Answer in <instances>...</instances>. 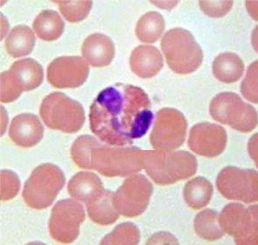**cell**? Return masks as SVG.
<instances>
[{
	"label": "cell",
	"mask_w": 258,
	"mask_h": 245,
	"mask_svg": "<svg viewBox=\"0 0 258 245\" xmlns=\"http://www.w3.org/2000/svg\"><path fill=\"white\" fill-rule=\"evenodd\" d=\"M151 108V99L142 88L118 83L100 92L93 101L90 130L108 145H131L148 132L153 120Z\"/></svg>",
	"instance_id": "6da1fadb"
},
{
	"label": "cell",
	"mask_w": 258,
	"mask_h": 245,
	"mask_svg": "<svg viewBox=\"0 0 258 245\" xmlns=\"http://www.w3.org/2000/svg\"><path fill=\"white\" fill-rule=\"evenodd\" d=\"M143 169L159 185H170L196 175L198 163L196 156L184 150L175 152L143 151Z\"/></svg>",
	"instance_id": "7a4b0ae2"
},
{
	"label": "cell",
	"mask_w": 258,
	"mask_h": 245,
	"mask_svg": "<svg viewBox=\"0 0 258 245\" xmlns=\"http://www.w3.org/2000/svg\"><path fill=\"white\" fill-rule=\"evenodd\" d=\"M161 48L170 69L178 74L194 73L202 65V47L192 33L185 29L169 30L162 38Z\"/></svg>",
	"instance_id": "3957f363"
},
{
	"label": "cell",
	"mask_w": 258,
	"mask_h": 245,
	"mask_svg": "<svg viewBox=\"0 0 258 245\" xmlns=\"http://www.w3.org/2000/svg\"><path fill=\"white\" fill-rule=\"evenodd\" d=\"M91 167L106 177L129 176L143 169V150L136 147L121 148L99 145L91 149Z\"/></svg>",
	"instance_id": "277c9868"
},
{
	"label": "cell",
	"mask_w": 258,
	"mask_h": 245,
	"mask_svg": "<svg viewBox=\"0 0 258 245\" xmlns=\"http://www.w3.org/2000/svg\"><path fill=\"white\" fill-rule=\"evenodd\" d=\"M65 182L64 173L58 166L52 163L38 166L25 183L24 201L32 209H46L52 205Z\"/></svg>",
	"instance_id": "5b68a950"
},
{
	"label": "cell",
	"mask_w": 258,
	"mask_h": 245,
	"mask_svg": "<svg viewBox=\"0 0 258 245\" xmlns=\"http://www.w3.org/2000/svg\"><path fill=\"white\" fill-rule=\"evenodd\" d=\"M40 114L49 129L66 134H75L85 123L82 104L60 92L50 93L41 102Z\"/></svg>",
	"instance_id": "8992f818"
},
{
	"label": "cell",
	"mask_w": 258,
	"mask_h": 245,
	"mask_svg": "<svg viewBox=\"0 0 258 245\" xmlns=\"http://www.w3.org/2000/svg\"><path fill=\"white\" fill-rule=\"evenodd\" d=\"M209 111L215 120L239 132H251L257 126V113L255 108L235 93L217 94L210 103Z\"/></svg>",
	"instance_id": "52a82bcc"
},
{
	"label": "cell",
	"mask_w": 258,
	"mask_h": 245,
	"mask_svg": "<svg viewBox=\"0 0 258 245\" xmlns=\"http://www.w3.org/2000/svg\"><path fill=\"white\" fill-rule=\"evenodd\" d=\"M43 79V67L36 60L33 59L17 60L10 69L1 73V102H13L23 92L36 89L41 85Z\"/></svg>",
	"instance_id": "ba28073f"
},
{
	"label": "cell",
	"mask_w": 258,
	"mask_h": 245,
	"mask_svg": "<svg viewBox=\"0 0 258 245\" xmlns=\"http://www.w3.org/2000/svg\"><path fill=\"white\" fill-rule=\"evenodd\" d=\"M219 224L237 244H257V206L230 203L222 209Z\"/></svg>",
	"instance_id": "9c48e42d"
},
{
	"label": "cell",
	"mask_w": 258,
	"mask_h": 245,
	"mask_svg": "<svg viewBox=\"0 0 258 245\" xmlns=\"http://www.w3.org/2000/svg\"><path fill=\"white\" fill-rule=\"evenodd\" d=\"M187 130V120L182 113L165 107L156 115L150 136L152 146L159 151L170 152L182 146Z\"/></svg>",
	"instance_id": "30bf717a"
},
{
	"label": "cell",
	"mask_w": 258,
	"mask_h": 245,
	"mask_svg": "<svg viewBox=\"0 0 258 245\" xmlns=\"http://www.w3.org/2000/svg\"><path fill=\"white\" fill-rule=\"evenodd\" d=\"M152 192L153 186L146 176H130L116 192H113V205L119 215L128 218L137 217L146 211Z\"/></svg>",
	"instance_id": "8fae6325"
},
{
	"label": "cell",
	"mask_w": 258,
	"mask_h": 245,
	"mask_svg": "<svg viewBox=\"0 0 258 245\" xmlns=\"http://www.w3.org/2000/svg\"><path fill=\"white\" fill-rule=\"evenodd\" d=\"M85 220L83 205L73 199H64L54 205L48 228L51 237L60 243H71L80 233V226Z\"/></svg>",
	"instance_id": "7c38bea8"
},
{
	"label": "cell",
	"mask_w": 258,
	"mask_h": 245,
	"mask_svg": "<svg viewBox=\"0 0 258 245\" xmlns=\"http://www.w3.org/2000/svg\"><path fill=\"white\" fill-rule=\"evenodd\" d=\"M258 175L253 169L227 167L219 173L216 186L228 200L252 203L258 200Z\"/></svg>",
	"instance_id": "4fadbf2b"
},
{
	"label": "cell",
	"mask_w": 258,
	"mask_h": 245,
	"mask_svg": "<svg viewBox=\"0 0 258 245\" xmlns=\"http://www.w3.org/2000/svg\"><path fill=\"white\" fill-rule=\"evenodd\" d=\"M90 67L79 56H63L53 60L47 67L46 78L55 88H76L86 81Z\"/></svg>",
	"instance_id": "5bb4252c"
},
{
	"label": "cell",
	"mask_w": 258,
	"mask_h": 245,
	"mask_svg": "<svg viewBox=\"0 0 258 245\" xmlns=\"http://www.w3.org/2000/svg\"><path fill=\"white\" fill-rule=\"evenodd\" d=\"M227 143L225 129L217 124L199 123L189 133V148L199 156L209 158L219 156L225 150Z\"/></svg>",
	"instance_id": "9a60e30c"
},
{
	"label": "cell",
	"mask_w": 258,
	"mask_h": 245,
	"mask_svg": "<svg viewBox=\"0 0 258 245\" xmlns=\"http://www.w3.org/2000/svg\"><path fill=\"white\" fill-rule=\"evenodd\" d=\"M44 127L38 116L21 113L11 122L9 136L17 146L29 149L36 146L43 138Z\"/></svg>",
	"instance_id": "2e32d148"
},
{
	"label": "cell",
	"mask_w": 258,
	"mask_h": 245,
	"mask_svg": "<svg viewBox=\"0 0 258 245\" xmlns=\"http://www.w3.org/2000/svg\"><path fill=\"white\" fill-rule=\"evenodd\" d=\"M84 59L94 67H104L112 62L116 53L112 40L102 33L91 34L82 47Z\"/></svg>",
	"instance_id": "e0dca14e"
},
{
	"label": "cell",
	"mask_w": 258,
	"mask_h": 245,
	"mask_svg": "<svg viewBox=\"0 0 258 245\" xmlns=\"http://www.w3.org/2000/svg\"><path fill=\"white\" fill-rule=\"evenodd\" d=\"M130 66L133 73L143 79L156 76L164 66L159 49L152 46H139L133 50Z\"/></svg>",
	"instance_id": "ac0fdd59"
},
{
	"label": "cell",
	"mask_w": 258,
	"mask_h": 245,
	"mask_svg": "<svg viewBox=\"0 0 258 245\" xmlns=\"http://www.w3.org/2000/svg\"><path fill=\"white\" fill-rule=\"evenodd\" d=\"M68 191L74 199L88 204L99 198L104 188L103 182L96 174L79 172L70 179Z\"/></svg>",
	"instance_id": "d6986e66"
},
{
	"label": "cell",
	"mask_w": 258,
	"mask_h": 245,
	"mask_svg": "<svg viewBox=\"0 0 258 245\" xmlns=\"http://www.w3.org/2000/svg\"><path fill=\"white\" fill-rule=\"evenodd\" d=\"M244 63L235 53H224L215 58L213 63V73L217 80L223 83H234L242 78Z\"/></svg>",
	"instance_id": "ffe728a7"
},
{
	"label": "cell",
	"mask_w": 258,
	"mask_h": 245,
	"mask_svg": "<svg viewBox=\"0 0 258 245\" xmlns=\"http://www.w3.org/2000/svg\"><path fill=\"white\" fill-rule=\"evenodd\" d=\"M33 28L40 40L54 41L61 36L65 24L57 12L45 10L36 17L33 21Z\"/></svg>",
	"instance_id": "44dd1931"
},
{
	"label": "cell",
	"mask_w": 258,
	"mask_h": 245,
	"mask_svg": "<svg viewBox=\"0 0 258 245\" xmlns=\"http://www.w3.org/2000/svg\"><path fill=\"white\" fill-rule=\"evenodd\" d=\"M35 36L30 27L17 26L11 31L6 40V49L13 58L27 56L33 52Z\"/></svg>",
	"instance_id": "7402d4cb"
},
{
	"label": "cell",
	"mask_w": 258,
	"mask_h": 245,
	"mask_svg": "<svg viewBox=\"0 0 258 245\" xmlns=\"http://www.w3.org/2000/svg\"><path fill=\"white\" fill-rule=\"evenodd\" d=\"M214 187L209 180L198 176L190 180L183 189L185 203L192 209H200L209 204L212 198Z\"/></svg>",
	"instance_id": "603a6c76"
},
{
	"label": "cell",
	"mask_w": 258,
	"mask_h": 245,
	"mask_svg": "<svg viewBox=\"0 0 258 245\" xmlns=\"http://www.w3.org/2000/svg\"><path fill=\"white\" fill-rule=\"evenodd\" d=\"M112 196V191L104 189L99 198L86 204L89 216L96 224L110 225L119 217V214L113 205Z\"/></svg>",
	"instance_id": "cb8c5ba5"
},
{
	"label": "cell",
	"mask_w": 258,
	"mask_h": 245,
	"mask_svg": "<svg viewBox=\"0 0 258 245\" xmlns=\"http://www.w3.org/2000/svg\"><path fill=\"white\" fill-rule=\"evenodd\" d=\"M166 22L161 14L148 12L139 19L136 26V35L145 43H155L162 35Z\"/></svg>",
	"instance_id": "d4e9b609"
},
{
	"label": "cell",
	"mask_w": 258,
	"mask_h": 245,
	"mask_svg": "<svg viewBox=\"0 0 258 245\" xmlns=\"http://www.w3.org/2000/svg\"><path fill=\"white\" fill-rule=\"evenodd\" d=\"M194 226L196 234L207 241L222 238L224 232L219 224V214L213 209H205L197 214Z\"/></svg>",
	"instance_id": "484cf974"
},
{
	"label": "cell",
	"mask_w": 258,
	"mask_h": 245,
	"mask_svg": "<svg viewBox=\"0 0 258 245\" xmlns=\"http://www.w3.org/2000/svg\"><path fill=\"white\" fill-rule=\"evenodd\" d=\"M97 140L90 136H79L71 147V156L74 163L80 169H92L91 167V149L99 145Z\"/></svg>",
	"instance_id": "4316f807"
},
{
	"label": "cell",
	"mask_w": 258,
	"mask_h": 245,
	"mask_svg": "<svg viewBox=\"0 0 258 245\" xmlns=\"http://www.w3.org/2000/svg\"><path fill=\"white\" fill-rule=\"evenodd\" d=\"M140 232L132 222H124L116 227L111 233L104 236L101 244H139Z\"/></svg>",
	"instance_id": "83f0119b"
},
{
	"label": "cell",
	"mask_w": 258,
	"mask_h": 245,
	"mask_svg": "<svg viewBox=\"0 0 258 245\" xmlns=\"http://www.w3.org/2000/svg\"><path fill=\"white\" fill-rule=\"evenodd\" d=\"M59 9L69 22L77 23L85 20L92 8V1H58Z\"/></svg>",
	"instance_id": "f1b7e54d"
},
{
	"label": "cell",
	"mask_w": 258,
	"mask_h": 245,
	"mask_svg": "<svg viewBox=\"0 0 258 245\" xmlns=\"http://www.w3.org/2000/svg\"><path fill=\"white\" fill-rule=\"evenodd\" d=\"M1 179V201L7 202L14 198L20 189V181L19 176L11 170H2L0 174Z\"/></svg>",
	"instance_id": "f546056e"
},
{
	"label": "cell",
	"mask_w": 258,
	"mask_h": 245,
	"mask_svg": "<svg viewBox=\"0 0 258 245\" xmlns=\"http://www.w3.org/2000/svg\"><path fill=\"white\" fill-rule=\"evenodd\" d=\"M257 61L248 67L244 80L241 85V92L245 99L257 103Z\"/></svg>",
	"instance_id": "4dcf8cb0"
},
{
	"label": "cell",
	"mask_w": 258,
	"mask_h": 245,
	"mask_svg": "<svg viewBox=\"0 0 258 245\" xmlns=\"http://www.w3.org/2000/svg\"><path fill=\"white\" fill-rule=\"evenodd\" d=\"M199 5L208 16L220 18L231 10L233 1H200Z\"/></svg>",
	"instance_id": "1f68e13d"
},
{
	"label": "cell",
	"mask_w": 258,
	"mask_h": 245,
	"mask_svg": "<svg viewBox=\"0 0 258 245\" xmlns=\"http://www.w3.org/2000/svg\"><path fill=\"white\" fill-rule=\"evenodd\" d=\"M147 244H178L177 239L167 232H159L152 237L146 242Z\"/></svg>",
	"instance_id": "d6a6232c"
}]
</instances>
